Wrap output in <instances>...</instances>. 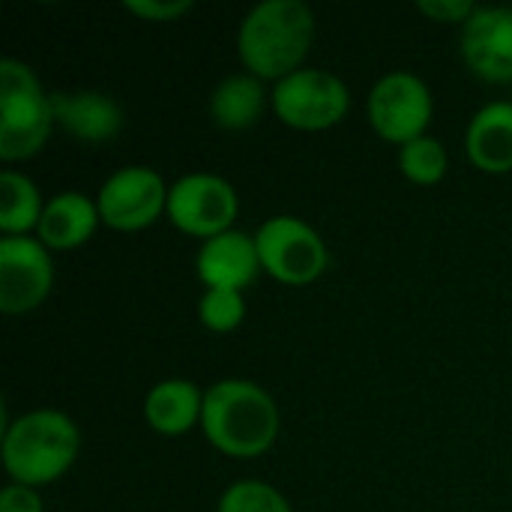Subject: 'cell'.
<instances>
[{"instance_id":"cell-1","label":"cell","mask_w":512,"mask_h":512,"mask_svg":"<svg viewBox=\"0 0 512 512\" xmlns=\"http://www.w3.org/2000/svg\"><path fill=\"white\" fill-rule=\"evenodd\" d=\"M315 42V12L303 0H264L249 9L237 33L243 66L261 81H282L303 69Z\"/></svg>"},{"instance_id":"cell-2","label":"cell","mask_w":512,"mask_h":512,"mask_svg":"<svg viewBox=\"0 0 512 512\" xmlns=\"http://www.w3.org/2000/svg\"><path fill=\"white\" fill-rule=\"evenodd\" d=\"M201 429L219 453L231 459H255L276 444L279 408L264 387L225 378L204 393Z\"/></svg>"},{"instance_id":"cell-3","label":"cell","mask_w":512,"mask_h":512,"mask_svg":"<svg viewBox=\"0 0 512 512\" xmlns=\"http://www.w3.org/2000/svg\"><path fill=\"white\" fill-rule=\"evenodd\" d=\"M78 426L54 408L21 414L3 432V468L18 486H48L60 480L78 459Z\"/></svg>"},{"instance_id":"cell-4","label":"cell","mask_w":512,"mask_h":512,"mask_svg":"<svg viewBox=\"0 0 512 512\" xmlns=\"http://www.w3.org/2000/svg\"><path fill=\"white\" fill-rule=\"evenodd\" d=\"M54 126L51 96L42 90L36 72L15 60H0V159L18 162L36 156Z\"/></svg>"},{"instance_id":"cell-5","label":"cell","mask_w":512,"mask_h":512,"mask_svg":"<svg viewBox=\"0 0 512 512\" xmlns=\"http://www.w3.org/2000/svg\"><path fill=\"white\" fill-rule=\"evenodd\" d=\"M276 117L300 132H324L345 120L351 93L342 78L327 69H297L270 93Z\"/></svg>"},{"instance_id":"cell-6","label":"cell","mask_w":512,"mask_h":512,"mask_svg":"<svg viewBox=\"0 0 512 512\" xmlns=\"http://www.w3.org/2000/svg\"><path fill=\"white\" fill-rule=\"evenodd\" d=\"M261 270L282 285H309L327 270V246L321 234L297 216H273L258 234Z\"/></svg>"},{"instance_id":"cell-7","label":"cell","mask_w":512,"mask_h":512,"mask_svg":"<svg viewBox=\"0 0 512 512\" xmlns=\"http://www.w3.org/2000/svg\"><path fill=\"white\" fill-rule=\"evenodd\" d=\"M432 111H435L432 90L414 72H387L369 93L372 129L384 141L399 147L426 135Z\"/></svg>"},{"instance_id":"cell-8","label":"cell","mask_w":512,"mask_h":512,"mask_svg":"<svg viewBox=\"0 0 512 512\" xmlns=\"http://www.w3.org/2000/svg\"><path fill=\"white\" fill-rule=\"evenodd\" d=\"M237 210L240 198L234 186L216 174H186L168 192V219L189 237L213 240L231 231Z\"/></svg>"},{"instance_id":"cell-9","label":"cell","mask_w":512,"mask_h":512,"mask_svg":"<svg viewBox=\"0 0 512 512\" xmlns=\"http://www.w3.org/2000/svg\"><path fill=\"white\" fill-rule=\"evenodd\" d=\"M168 192L171 189H165V180L153 168L129 165L102 183L96 207L108 228L141 231L168 210Z\"/></svg>"},{"instance_id":"cell-10","label":"cell","mask_w":512,"mask_h":512,"mask_svg":"<svg viewBox=\"0 0 512 512\" xmlns=\"http://www.w3.org/2000/svg\"><path fill=\"white\" fill-rule=\"evenodd\" d=\"M33 237L0 240V312L27 315L45 303L54 285V261Z\"/></svg>"},{"instance_id":"cell-11","label":"cell","mask_w":512,"mask_h":512,"mask_svg":"<svg viewBox=\"0 0 512 512\" xmlns=\"http://www.w3.org/2000/svg\"><path fill=\"white\" fill-rule=\"evenodd\" d=\"M468 69L489 84L512 81V6H477L462 30Z\"/></svg>"},{"instance_id":"cell-12","label":"cell","mask_w":512,"mask_h":512,"mask_svg":"<svg viewBox=\"0 0 512 512\" xmlns=\"http://www.w3.org/2000/svg\"><path fill=\"white\" fill-rule=\"evenodd\" d=\"M198 279L207 288H222V291H243L246 285L255 282L261 270V255L258 243L246 231H225L213 240H204L195 258Z\"/></svg>"},{"instance_id":"cell-13","label":"cell","mask_w":512,"mask_h":512,"mask_svg":"<svg viewBox=\"0 0 512 512\" xmlns=\"http://www.w3.org/2000/svg\"><path fill=\"white\" fill-rule=\"evenodd\" d=\"M51 108H54V123L60 129L90 144L111 141L123 129V108L108 93H96V90L51 93Z\"/></svg>"},{"instance_id":"cell-14","label":"cell","mask_w":512,"mask_h":512,"mask_svg":"<svg viewBox=\"0 0 512 512\" xmlns=\"http://www.w3.org/2000/svg\"><path fill=\"white\" fill-rule=\"evenodd\" d=\"M99 222L102 216L93 198H87L84 192H60L45 204L36 228L39 234L36 240L45 249H57V252L78 249L93 237Z\"/></svg>"},{"instance_id":"cell-15","label":"cell","mask_w":512,"mask_h":512,"mask_svg":"<svg viewBox=\"0 0 512 512\" xmlns=\"http://www.w3.org/2000/svg\"><path fill=\"white\" fill-rule=\"evenodd\" d=\"M468 159L486 174L512 171V102H492L480 108L465 135Z\"/></svg>"},{"instance_id":"cell-16","label":"cell","mask_w":512,"mask_h":512,"mask_svg":"<svg viewBox=\"0 0 512 512\" xmlns=\"http://www.w3.org/2000/svg\"><path fill=\"white\" fill-rule=\"evenodd\" d=\"M204 414V393L186 378L159 381L144 399V417L153 432L165 438L186 435Z\"/></svg>"},{"instance_id":"cell-17","label":"cell","mask_w":512,"mask_h":512,"mask_svg":"<svg viewBox=\"0 0 512 512\" xmlns=\"http://www.w3.org/2000/svg\"><path fill=\"white\" fill-rule=\"evenodd\" d=\"M267 108V93L261 78H255L252 72H237L222 78L213 93H210V117L216 126L240 132L249 129L261 120Z\"/></svg>"},{"instance_id":"cell-18","label":"cell","mask_w":512,"mask_h":512,"mask_svg":"<svg viewBox=\"0 0 512 512\" xmlns=\"http://www.w3.org/2000/svg\"><path fill=\"white\" fill-rule=\"evenodd\" d=\"M42 198L30 177L6 168L0 174V231L3 237H27L30 228H39Z\"/></svg>"},{"instance_id":"cell-19","label":"cell","mask_w":512,"mask_h":512,"mask_svg":"<svg viewBox=\"0 0 512 512\" xmlns=\"http://www.w3.org/2000/svg\"><path fill=\"white\" fill-rule=\"evenodd\" d=\"M399 168H402V174L411 183H417V186H435L447 174V150H444V144L438 138L420 135V138L408 141L399 150Z\"/></svg>"},{"instance_id":"cell-20","label":"cell","mask_w":512,"mask_h":512,"mask_svg":"<svg viewBox=\"0 0 512 512\" xmlns=\"http://www.w3.org/2000/svg\"><path fill=\"white\" fill-rule=\"evenodd\" d=\"M216 512H291V504L279 489L267 483L240 480L222 492Z\"/></svg>"},{"instance_id":"cell-21","label":"cell","mask_w":512,"mask_h":512,"mask_svg":"<svg viewBox=\"0 0 512 512\" xmlns=\"http://www.w3.org/2000/svg\"><path fill=\"white\" fill-rule=\"evenodd\" d=\"M198 318L207 330L213 333H231L234 327L243 324L246 318V300L243 291H222V288H207L201 303H198Z\"/></svg>"},{"instance_id":"cell-22","label":"cell","mask_w":512,"mask_h":512,"mask_svg":"<svg viewBox=\"0 0 512 512\" xmlns=\"http://www.w3.org/2000/svg\"><path fill=\"white\" fill-rule=\"evenodd\" d=\"M126 9L144 21H177L192 9V0H126Z\"/></svg>"},{"instance_id":"cell-23","label":"cell","mask_w":512,"mask_h":512,"mask_svg":"<svg viewBox=\"0 0 512 512\" xmlns=\"http://www.w3.org/2000/svg\"><path fill=\"white\" fill-rule=\"evenodd\" d=\"M417 9L441 24H468V18L477 12L471 0H420Z\"/></svg>"},{"instance_id":"cell-24","label":"cell","mask_w":512,"mask_h":512,"mask_svg":"<svg viewBox=\"0 0 512 512\" xmlns=\"http://www.w3.org/2000/svg\"><path fill=\"white\" fill-rule=\"evenodd\" d=\"M0 512H45V510H42V501H39L36 489H30V486H18V483H9V486L0 492Z\"/></svg>"}]
</instances>
